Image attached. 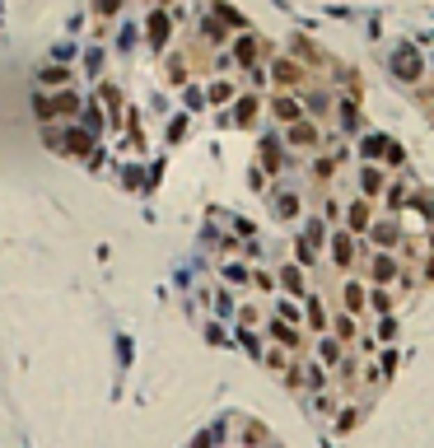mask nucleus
Masks as SVG:
<instances>
[{"label": "nucleus", "mask_w": 434, "mask_h": 448, "mask_svg": "<svg viewBox=\"0 0 434 448\" xmlns=\"http://www.w3.org/2000/svg\"><path fill=\"white\" fill-rule=\"evenodd\" d=\"M327 233H332V224H327L323 215H313L309 224H304V233H299V238H309L313 247H327Z\"/></svg>", "instance_id": "obj_25"}, {"label": "nucleus", "mask_w": 434, "mask_h": 448, "mask_svg": "<svg viewBox=\"0 0 434 448\" xmlns=\"http://www.w3.org/2000/svg\"><path fill=\"white\" fill-rule=\"evenodd\" d=\"M271 318H280V323H290V327H304V304L299 299H276V313Z\"/></svg>", "instance_id": "obj_21"}, {"label": "nucleus", "mask_w": 434, "mask_h": 448, "mask_svg": "<svg viewBox=\"0 0 434 448\" xmlns=\"http://www.w3.org/2000/svg\"><path fill=\"white\" fill-rule=\"evenodd\" d=\"M271 210H276V219H285V224H290V219L304 215V201H299V192H285V187H276V192H271Z\"/></svg>", "instance_id": "obj_15"}, {"label": "nucleus", "mask_w": 434, "mask_h": 448, "mask_svg": "<svg viewBox=\"0 0 434 448\" xmlns=\"http://www.w3.org/2000/svg\"><path fill=\"white\" fill-rule=\"evenodd\" d=\"M369 224H373V201L350 196V201H346V210H341V229H350L355 238H364V233H369Z\"/></svg>", "instance_id": "obj_6"}, {"label": "nucleus", "mask_w": 434, "mask_h": 448, "mask_svg": "<svg viewBox=\"0 0 434 448\" xmlns=\"http://www.w3.org/2000/svg\"><path fill=\"white\" fill-rule=\"evenodd\" d=\"M42 84H65V70H61V65H52V70H42Z\"/></svg>", "instance_id": "obj_42"}, {"label": "nucleus", "mask_w": 434, "mask_h": 448, "mask_svg": "<svg viewBox=\"0 0 434 448\" xmlns=\"http://www.w3.org/2000/svg\"><path fill=\"white\" fill-rule=\"evenodd\" d=\"M187 448H219V430H201Z\"/></svg>", "instance_id": "obj_39"}, {"label": "nucleus", "mask_w": 434, "mask_h": 448, "mask_svg": "<svg viewBox=\"0 0 434 448\" xmlns=\"http://www.w3.org/2000/svg\"><path fill=\"white\" fill-rule=\"evenodd\" d=\"M332 173H336V159H332V155L313 159V178H318V183H332Z\"/></svg>", "instance_id": "obj_33"}, {"label": "nucleus", "mask_w": 434, "mask_h": 448, "mask_svg": "<svg viewBox=\"0 0 434 448\" xmlns=\"http://www.w3.org/2000/svg\"><path fill=\"white\" fill-rule=\"evenodd\" d=\"M257 327H262V309H252V304H248V309L238 313V332H257Z\"/></svg>", "instance_id": "obj_36"}, {"label": "nucleus", "mask_w": 434, "mask_h": 448, "mask_svg": "<svg viewBox=\"0 0 434 448\" xmlns=\"http://www.w3.org/2000/svg\"><path fill=\"white\" fill-rule=\"evenodd\" d=\"M271 448H276V444H271Z\"/></svg>", "instance_id": "obj_46"}, {"label": "nucleus", "mask_w": 434, "mask_h": 448, "mask_svg": "<svg viewBox=\"0 0 434 448\" xmlns=\"http://www.w3.org/2000/svg\"><path fill=\"white\" fill-rule=\"evenodd\" d=\"M341 313H350V318H364V313H369V285L359 276L341 280Z\"/></svg>", "instance_id": "obj_9"}, {"label": "nucleus", "mask_w": 434, "mask_h": 448, "mask_svg": "<svg viewBox=\"0 0 434 448\" xmlns=\"http://www.w3.org/2000/svg\"><path fill=\"white\" fill-rule=\"evenodd\" d=\"M262 159H266V169H271V173L280 169V145H276V140H271V136L262 140Z\"/></svg>", "instance_id": "obj_37"}, {"label": "nucleus", "mask_w": 434, "mask_h": 448, "mask_svg": "<svg viewBox=\"0 0 434 448\" xmlns=\"http://www.w3.org/2000/svg\"><path fill=\"white\" fill-rule=\"evenodd\" d=\"M262 364H266V369H271V373H285V369H290V364H295V355H290L285 346H266Z\"/></svg>", "instance_id": "obj_24"}, {"label": "nucleus", "mask_w": 434, "mask_h": 448, "mask_svg": "<svg viewBox=\"0 0 434 448\" xmlns=\"http://www.w3.org/2000/svg\"><path fill=\"white\" fill-rule=\"evenodd\" d=\"M304 332H313V337H327V332H332V313H327L318 290L304 294Z\"/></svg>", "instance_id": "obj_7"}, {"label": "nucleus", "mask_w": 434, "mask_h": 448, "mask_svg": "<svg viewBox=\"0 0 434 448\" xmlns=\"http://www.w3.org/2000/svg\"><path fill=\"white\" fill-rule=\"evenodd\" d=\"M285 145H290V150H323V145H327L323 122H313V117H299L295 126H285Z\"/></svg>", "instance_id": "obj_4"}, {"label": "nucleus", "mask_w": 434, "mask_h": 448, "mask_svg": "<svg viewBox=\"0 0 434 448\" xmlns=\"http://www.w3.org/2000/svg\"><path fill=\"white\" fill-rule=\"evenodd\" d=\"M397 271H402V262H397V252H369L364 257V271H359V280L364 285H397Z\"/></svg>", "instance_id": "obj_2"}, {"label": "nucleus", "mask_w": 434, "mask_h": 448, "mask_svg": "<svg viewBox=\"0 0 434 448\" xmlns=\"http://www.w3.org/2000/svg\"><path fill=\"white\" fill-rule=\"evenodd\" d=\"M238 430H243V444H248V448H262V444H266V430L257 425V420H243Z\"/></svg>", "instance_id": "obj_31"}, {"label": "nucleus", "mask_w": 434, "mask_h": 448, "mask_svg": "<svg viewBox=\"0 0 434 448\" xmlns=\"http://www.w3.org/2000/svg\"><path fill=\"white\" fill-rule=\"evenodd\" d=\"M430 262H434V233H430Z\"/></svg>", "instance_id": "obj_43"}, {"label": "nucleus", "mask_w": 434, "mask_h": 448, "mask_svg": "<svg viewBox=\"0 0 434 448\" xmlns=\"http://www.w3.org/2000/svg\"><path fill=\"white\" fill-rule=\"evenodd\" d=\"M430 108H434V93H430Z\"/></svg>", "instance_id": "obj_44"}, {"label": "nucleus", "mask_w": 434, "mask_h": 448, "mask_svg": "<svg viewBox=\"0 0 434 448\" xmlns=\"http://www.w3.org/2000/svg\"><path fill=\"white\" fill-rule=\"evenodd\" d=\"M271 117H276L280 126H295L299 117H304V98H299V93L276 89V93H271Z\"/></svg>", "instance_id": "obj_14"}, {"label": "nucleus", "mask_w": 434, "mask_h": 448, "mask_svg": "<svg viewBox=\"0 0 434 448\" xmlns=\"http://www.w3.org/2000/svg\"><path fill=\"white\" fill-rule=\"evenodd\" d=\"M238 346H243L248 355H257V360L266 355V341H262V332H238Z\"/></svg>", "instance_id": "obj_29"}, {"label": "nucleus", "mask_w": 434, "mask_h": 448, "mask_svg": "<svg viewBox=\"0 0 434 448\" xmlns=\"http://www.w3.org/2000/svg\"><path fill=\"white\" fill-rule=\"evenodd\" d=\"M257 52H262V43H257L252 33H243V38L233 43V61H238V65H248V70H257Z\"/></svg>", "instance_id": "obj_19"}, {"label": "nucleus", "mask_w": 434, "mask_h": 448, "mask_svg": "<svg viewBox=\"0 0 434 448\" xmlns=\"http://www.w3.org/2000/svg\"><path fill=\"white\" fill-rule=\"evenodd\" d=\"M406 201H411V192H406V183H388V192H383V210L388 215H402Z\"/></svg>", "instance_id": "obj_20"}, {"label": "nucleus", "mask_w": 434, "mask_h": 448, "mask_svg": "<svg viewBox=\"0 0 434 448\" xmlns=\"http://www.w3.org/2000/svg\"><path fill=\"white\" fill-rule=\"evenodd\" d=\"M52 150H61V155H84V150H89V136L70 126V131H61V136L52 140Z\"/></svg>", "instance_id": "obj_18"}, {"label": "nucleus", "mask_w": 434, "mask_h": 448, "mask_svg": "<svg viewBox=\"0 0 434 448\" xmlns=\"http://www.w3.org/2000/svg\"><path fill=\"white\" fill-rule=\"evenodd\" d=\"M150 43H155V47H164V43H169V19H164V15H155V19H150Z\"/></svg>", "instance_id": "obj_35"}, {"label": "nucleus", "mask_w": 434, "mask_h": 448, "mask_svg": "<svg viewBox=\"0 0 434 448\" xmlns=\"http://www.w3.org/2000/svg\"><path fill=\"white\" fill-rule=\"evenodd\" d=\"M355 425H359V406H346V411H341V420H336V434L355 430Z\"/></svg>", "instance_id": "obj_38"}, {"label": "nucleus", "mask_w": 434, "mask_h": 448, "mask_svg": "<svg viewBox=\"0 0 434 448\" xmlns=\"http://www.w3.org/2000/svg\"><path fill=\"white\" fill-rule=\"evenodd\" d=\"M332 112H336V122H341V136H359V131H364V112H359V93H341Z\"/></svg>", "instance_id": "obj_10"}, {"label": "nucleus", "mask_w": 434, "mask_h": 448, "mask_svg": "<svg viewBox=\"0 0 434 448\" xmlns=\"http://www.w3.org/2000/svg\"><path fill=\"white\" fill-rule=\"evenodd\" d=\"M383 145H388V136H378V131H364V136H359V155H364V164H373V159L383 155Z\"/></svg>", "instance_id": "obj_26"}, {"label": "nucleus", "mask_w": 434, "mask_h": 448, "mask_svg": "<svg viewBox=\"0 0 434 448\" xmlns=\"http://www.w3.org/2000/svg\"><path fill=\"white\" fill-rule=\"evenodd\" d=\"M392 304H397V294L383 290V285H369V313H378V318H388Z\"/></svg>", "instance_id": "obj_22"}, {"label": "nucleus", "mask_w": 434, "mask_h": 448, "mask_svg": "<svg viewBox=\"0 0 434 448\" xmlns=\"http://www.w3.org/2000/svg\"><path fill=\"white\" fill-rule=\"evenodd\" d=\"M392 75L402 79V84H416L420 75H425V61H420L416 56V47H397V52H392Z\"/></svg>", "instance_id": "obj_12"}, {"label": "nucleus", "mask_w": 434, "mask_h": 448, "mask_svg": "<svg viewBox=\"0 0 434 448\" xmlns=\"http://www.w3.org/2000/svg\"><path fill=\"white\" fill-rule=\"evenodd\" d=\"M364 243H369V252H397V243H402V219L373 215L369 233H364Z\"/></svg>", "instance_id": "obj_3"}, {"label": "nucleus", "mask_w": 434, "mask_h": 448, "mask_svg": "<svg viewBox=\"0 0 434 448\" xmlns=\"http://www.w3.org/2000/svg\"><path fill=\"white\" fill-rule=\"evenodd\" d=\"M364 257H369V243H364V238H355L350 229H341V224H336V229L327 233V262L336 266V271H346V276H350Z\"/></svg>", "instance_id": "obj_1"}, {"label": "nucleus", "mask_w": 434, "mask_h": 448, "mask_svg": "<svg viewBox=\"0 0 434 448\" xmlns=\"http://www.w3.org/2000/svg\"><path fill=\"white\" fill-rule=\"evenodd\" d=\"M276 290L285 294V299H299L304 304V294H309V271L299 262H280V271H276Z\"/></svg>", "instance_id": "obj_5"}, {"label": "nucleus", "mask_w": 434, "mask_h": 448, "mask_svg": "<svg viewBox=\"0 0 434 448\" xmlns=\"http://www.w3.org/2000/svg\"><path fill=\"white\" fill-rule=\"evenodd\" d=\"M224 98H233V84H224V79L210 84V103H224Z\"/></svg>", "instance_id": "obj_41"}, {"label": "nucleus", "mask_w": 434, "mask_h": 448, "mask_svg": "<svg viewBox=\"0 0 434 448\" xmlns=\"http://www.w3.org/2000/svg\"><path fill=\"white\" fill-rule=\"evenodd\" d=\"M383 164H388V169H402V164H406V150L397 145V140H388V145H383Z\"/></svg>", "instance_id": "obj_34"}, {"label": "nucleus", "mask_w": 434, "mask_h": 448, "mask_svg": "<svg viewBox=\"0 0 434 448\" xmlns=\"http://www.w3.org/2000/svg\"><path fill=\"white\" fill-rule=\"evenodd\" d=\"M346 355H350V350H346L332 332H327V337H318V364H323V369H341Z\"/></svg>", "instance_id": "obj_16"}, {"label": "nucleus", "mask_w": 434, "mask_h": 448, "mask_svg": "<svg viewBox=\"0 0 434 448\" xmlns=\"http://www.w3.org/2000/svg\"><path fill=\"white\" fill-rule=\"evenodd\" d=\"M257 112H262V98H257V93H248V98H238L233 122H238V126H252V122H257Z\"/></svg>", "instance_id": "obj_23"}, {"label": "nucleus", "mask_w": 434, "mask_h": 448, "mask_svg": "<svg viewBox=\"0 0 434 448\" xmlns=\"http://www.w3.org/2000/svg\"><path fill=\"white\" fill-rule=\"evenodd\" d=\"M295 262L309 271V266H318V247L309 243V238H295Z\"/></svg>", "instance_id": "obj_28"}, {"label": "nucleus", "mask_w": 434, "mask_h": 448, "mask_svg": "<svg viewBox=\"0 0 434 448\" xmlns=\"http://www.w3.org/2000/svg\"><path fill=\"white\" fill-rule=\"evenodd\" d=\"M271 79H276V89L299 93V89H304V79H309V70H304L299 61H290V56H276V61H271Z\"/></svg>", "instance_id": "obj_8"}, {"label": "nucleus", "mask_w": 434, "mask_h": 448, "mask_svg": "<svg viewBox=\"0 0 434 448\" xmlns=\"http://www.w3.org/2000/svg\"><path fill=\"white\" fill-rule=\"evenodd\" d=\"M430 70H434V56H430Z\"/></svg>", "instance_id": "obj_45"}, {"label": "nucleus", "mask_w": 434, "mask_h": 448, "mask_svg": "<svg viewBox=\"0 0 434 448\" xmlns=\"http://www.w3.org/2000/svg\"><path fill=\"white\" fill-rule=\"evenodd\" d=\"M359 196H364V201H378V196H383V192H388V169H383V164H359Z\"/></svg>", "instance_id": "obj_13"}, {"label": "nucleus", "mask_w": 434, "mask_h": 448, "mask_svg": "<svg viewBox=\"0 0 434 448\" xmlns=\"http://www.w3.org/2000/svg\"><path fill=\"white\" fill-rule=\"evenodd\" d=\"M224 280H229V285H248V280H252V266H243V262H224Z\"/></svg>", "instance_id": "obj_32"}, {"label": "nucleus", "mask_w": 434, "mask_h": 448, "mask_svg": "<svg viewBox=\"0 0 434 448\" xmlns=\"http://www.w3.org/2000/svg\"><path fill=\"white\" fill-rule=\"evenodd\" d=\"M332 337L341 341V346H359V337H364V332H359V318L336 313V318H332Z\"/></svg>", "instance_id": "obj_17"}, {"label": "nucleus", "mask_w": 434, "mask_h": 448, "mask_svg": "<svg viewBox=\"0 0 434 448\" xmlns=\"http://www.w3.org/2000/svg\"><path fill=\"white\" fill-rule=\"evenodd\" d=\"M373 341H383V346H392V341H397V318H378V323H373Z\"/></svg>", "instance_id": "obj_27"}, {"label": "nucleus", "mask_w": 434, "mask_h": 448, "mask_svg": "<svg viewBox=\"0 0 434 448\" xmlns=\"http://www.w3.org/2000/svg\"><path fill=\"white\" fill-rule=\"evenodd\" d=\"M341 210H346V206L336 201V196H327V201H323V219H327V224H336V219H341Z\"/></svg>", "instance_id": "obj_40"}, {"label": "nucleus", "mask_w": 434, "mask_h": 448, "mask_svg": "<svg viewBox=\"0 0 434 448\" xmlns=\"http://www.w3.org/2000/svg\"><path fill=\"white\" fill-rule=\"evenodd\" d=\"M262 327H266V346H285L290 355H295V350H304V332H299V327L280 323V318H266Z\"/></svg>", "instance_id": "obj_11"}, {"label": "nucleus", "mask_w": 434, "mask_h": 448, "mask_svg": "<svg viewBox=\"0 0 434 448\" xmlns=\"http://www.w3.org/2000/svg\"><path fill=\"white\" fill-rule=\"evenodd\" d=\"M248 285H257V294H280L276 290V271H257V266H252V280Z\"/></svg>", "instance_id": "obj_30"}]
</instances>
